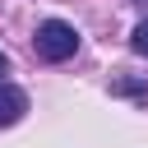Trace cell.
I'll return each instance as SVG.
<instances>
[{
    "label": "cell",
    "instance_id": "cell-1",
    "mask_svg": "<svg viewBox=\"0 0 148 148\" xmlns=\"http://www.w3.org/2000/svg\"><path fill=\"white\" fill-rule=\"evenodd\" d=\"M32 42H37V56L51 60V65H60V60H69V56L79 51V32H74L69 23H60V18H46Z\"/></svg>",
    "mask_w": 148,
    "mask_h": 148
},
{
    "label": "cell",
    "instance_id": "cell-2",
    "mask_svg": "<svg viewBox=\"0 0 148 148\" xmlns=\"http://www.w3.org/2000/svg\"><path fill=\"white\" fill-rule=\"evenodd\" d=\"M23 111H28V92L14 88V83H0V130L5 125H18Z\"/></svg>",
    "mask_w": 148,
    "mask_h": 148
},
{
    "label": "cell",
    "instance_id": "cell-3",
    "mask_svg": "<svg viewBox=\"0 0 148 148\" xmlns=\"http://www.w3.org/2000/svg\"><path fill=\"white\" fill-rule=\"evenodd\" d=\"M134 51H139V56H148V18L134 28Z\"/></svg>",
    "mask_w": 148,
    "mask_h": 148
},
{
    "label": "cell",
    "instance_id": "cell-4",
    "mask_svg": "<svg viewBox=\"0 0 148 148\" xmlns=\"http://www.w3.org/2000/svg\"><path fill=\"white\" fill-rule=\"evenodd\" d=\"M5 69H9V56H5V51H0V74H5Z\"/></svg>",
    "mask_w": 148,
    "mask_h": 148
}]
</instances>
